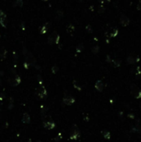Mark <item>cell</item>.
I'll use <instances>...</instances> for the list:
<instances>
[{
  "label": "cell",
  "instance_id": "obj_30",
  "mask_svg": "<svg viewBox=\"0 0 141 142\" xmlns=\"http://www.w3.org/2000/svg\"><path fill=\"white\" fill-rule=\"evenodd\" d=\"M137 9H138L139 11H141V0H140V1H139V3H138V4H137Z\"/></svg>",
  "mask_w": 141,
  "mask_h": 142
},
{
  "label": "cell",
  "instance_id": "obj_26",
  "mask_svg": "<svg viewBox=\"0 0 141 142\" xmlns=\"http://www.w3.org/2000/svg\"><path fill=\"white\" fill-rule=\"evenodd\" d=\"M73 86H74L77 89V90H79V91L81 90V86H78V85H77V82H76V81H75V82H73Z\"/></svg>",
  "mask_w": 141,
  "mask_h": 142
},
{
  "label": "cell",
  "instance_id": "obj_1",
  "mask_svg": "<svg viewBox=\"0 0 141 142\" xmlns=\"http://www.w3.org/2000/svg\"><path fill=\"white\" fill-rule=\"evenodd\" d=\"M23 53L24 55V57L26 59V62L29 65H32V66H34L36 63V59L32 56V54L30 52H28L25 47H23Z\"/></svg>",
  "mask_w": 141,
  "mask_h": 142
},
{
  "label": "cell",
  "instance_id": "obj_8",
  "mask_svg": "<svg viewBox=\"0 0 141 142\" xmlns=\"http://www.w3.org/2000/svg\"><path fill=\"white\" fill-rule=\"evenodd\" d=\"M7 16L3 11H0V23L3 28H6L7 26Z\"/></svg>",
  "mask_w": 141,
  "mask_h": 142
},
{
  "label": "cell",
  "instance_id": "obj_29",
  "mask_svg": "<svg viewBox=\"0 0 141 142\" xmlns=\"http://www.w3.org/2000/svg\"><path fill=\"white\" fill-rule=\"evenodd\" d=\"M104 11H105V8L103 7V5L100 6V8H99V13H100V14H102Z\"/></svg>",
  "mask_w": 141,
  "mask_h": 142
},
{
  "label": "cell",
  "instance_id": "obj_13",
  "mask_svg": "<svg viewBox=\"0 0 141 142\" xmlns=\"http://www.w3.org/2000/svg\"><path fill=\"white\" fill-rule=\"evenodd\" d=\"M22 121L23 122V123L25 124H28L30 123V121H31V118H30V115L27 114V113H24L23 115V117H22Z\"/></svg>",
  "mask_w": 141,
  "mask_h": 142
},
{
  "label": "cell",
  "instance_id": "obj_35",
  "mask_svg": "<svg viewBox=\"0 0 141 142\" xmlns=\"http://www.w3.org/2000/svg\"><path fill=\"white\" fill-rule=\"evenodd\" d=\"M42 1H47V0H42Z\"/></svg>",
  "mask_w": 141,
  "mask_h": 142
},
{
  "label": "cell",
  "instance_id": "obj_10",
  "mask_svg": "<svg viewBox=\"0 0 141 142\" xmlns=\"http://www.w3.org/2000/svg\"><path fill=\"white\" fill-rule=\"evenodd\" d=\"M56 125L53 121H44L43 122V127L45 129H47V130H52V129L55 127Z\"/></svg>",
  "mask_w": 141,
  "mask_h": 142
},
{
  "label": "cell",
  "instance_id": "obj_17",
  "mask_svg": "<svg viewBox=\"0 0 141 142\" xmlns=\"http://www.w3.org/2000/svg\"><path fill=\"white\" fill-rule=\"evenodd\" d=\"M101 133H102V135L105 139H107V140L110 139V133L108 131V130H103Z\"/></svg>",
  "mask_w": 141,
  "mask_h": 142
},
{
  "label": "cell",
  "instance_id": "obj_31",
  "mask_svg": "<svg viewBox=\"0 0 141 142\" xmlns=\"http://www.w3.org/2000/svg\"><path fill=\"white\" fill-rule=\"evenodd\" d=\"M106 61H107L108 62H112L111 58L110 57V56H109V55H108L107 57H106Z\"/></svg>",
  "mask_w": 141,
  "mask_h": 142
},
{
  "label": "cell",
  "instance_id": "obj_24",
  "mask_svg": "<svg viewBox=\"0 0 141 142\" xmlns=\"http://www.w3.org/2000/svg\"><path fill=\"white\" fill-rule=\"evenodd\" d=\"M74 30H75V27L73 25H70V26H68V28H67V32H68L69 33L72 32Z\"/></svg>",
  "mask_w": 141,
  "mask_h": 142
},
{
  "label": "cell",
  "instance_id": "obj_34",
  "mask_svg": "<svg viewBox=\"0 0 141 142\" xmlns=\"http://www.w3.org/2000/svg\"><path fill=\"white\" fill-rule=\"evenodd\" d=\"M105 2H108V3H109V2H110V0H105Z\"/></svg>",
  "mask_w": 141,
  "mask_h": 142
},
{
  "label": "cell",
  "instance_id": "obj_7",
  "mask_svg": "<svg viewBox=\"0 0 141 142\" xmlns=\"http://www.w3.org/2000/svg\"><path fill=\"white\" fill-rule=\"evenodd\" d=\"M62 102L65 105H67V106H71L75 102V99L73 98L71 96H65L63 97V100H62Z\"/></svg>",
  "mask_w": 141,
  "mask_h": 142
},
{
  "label": "cell",
  "instance_id": "obj_25",
  "mask_svg": "<svg viewBox=\"0 0 141 142\" xmlns=\"http://www.w3.org/2000/svg\"><path fill=\"white\" fill-rule=\"evenodd\" d=\"M58 70H59V68H58L57 66H53L52 67H51V71H52V73H54V74H56V72H57Z\"/></svg>",
  "mask_w": 141,
  "mask_h": 142
},
{
  "label": "cell",
  "instance_id": "obj_11",
  "mask_svg": "<svg viewBox=\"0 0 141 142\" xmlns=\"http://www.w3.org/2000/svg\"><path fill=\"white\" fill-rule=\"evenodd\" d=\"M140 61L139 57H134L133 56H129L127 57V63L128 64H134V63Z\"/></svg>",
  "mask_w": 141,
  "mask_h": 142
},
{
  "label": "cell",
  "instance_id": "obj_3",
  "mask_svg": "<svg viewBox=\"0 0 141 142\" xmlns=\"http://www.w3.org/2000/svg\"><path fill=\"white\" fill-rule=\"evenodd\" d=\"M60 41V36L58 35L56 32H53L51 33L47 38V43H49L50 45L52 44H58Z\"/></svg>",
  "mask_w": 141,
  "mask_h": 142
},
{
  "label": "cell",
  "instance_id": "obj_14",
  "mask_svg": "<svg viewBox=\"0 0 141 142\" xmlns=\"http://www.w3.org/2000/svg\"><path fill=\"white\" fill-rule=\"evenodd\" d=\"M50 23H46V24H44L42 26V28H41V29H40V33H42V34H45L46 32H47V30H48V28L50 27Z\"/></svg>",
  "mask_w": 141,
  "mask_h": 142
},
{
  "label": "cell",
  "instance_id": "obj_32",
  "mask_svg": "<svg viewBox=\"0 0 141 142\" xmlns=\"http://www.w3.org/2000/svg\"><path fill=\"white\" fill-rule=\"evenodd\" d=\"M99 2H100V3H101V4H103V3H106V2H105V0H99Z\"/></svg>",
  "mask_w": 141,
  "mask_h": 142
},
{
  "label": "cell",
  "instance_id": "obj_28",
  "mask_svg": "<svg viewBox=\"0 0 141 142\" xmlns=\"http://www.w3.org/2000/svg\"><path fill=\"white\" fill-rule=\"evenodd\" d=\"M61 139H62V134H61V133H59V134L57 135V136H56V138H55V141H59Z\"/></svg>",
  "mask_w": 141,
  "mask_h": 142
},
{
  "label": "cell",
  "instance_id": "obj_22",
  "mask_svg": "<svg viewBox=\"0 0 141 142\" xmlns=\"http://www.w3.org/2000/svg\"><path fill=\"white\" fill-rule=\"evenodd\" d=\"M99 50H100V47H99V46H94V47L91 48V51L94 54H96V53H98L99 52Z\"/></svg>",
  "mask_w": 141,
  "mask_h": 142
},
{
  "label": "cell",
  "instance_id": "obj_6",
  "mask_svg": "<svg viewBox=\"0 0 141 142\" xmlns=\"http://www.w3.org/2000/svg\"><path fill=\"white\" fill-rule=\"evenodd\" d=\"M81 136V132H80L79 129L77 126H73L72 129H71V131L70 134V139L71 140H77Z\"/></svg>",
  "mask_w": 141,
  "mask_h": 142
},
{
  "label": "cell",
  "instance_id": "obj_33",
  "mask_svg": "<svg viewBox=\"0 0 141 142\" xmlns=\"http://www.w3.org/2000/svg\"><path fill=\"white\" fill-rule=\"evenodd\" d=\"M22 28H23V30L25 29V27H24V23H23H23H22Z\"/></svg>",
  "mask_w": 141,
  "mask_h": 142
},
{
  "label": "cell",
  "instance_id": "obj_36",
  "mask_svg": "<svg viewBox=\"0 0 141 142\" xmlns=\"http://www.w3.org/2000/svg\"><path fill=\"white\" fill-rule=\"evenodd\" d=\"M37 142H41V141H37Z\"/></svg>",
  "mask_w": 141,
  "mask_h": 142
},
{
  "label": "cell",
  "instance_id": "obj_2",
  "mask_svg": "<svg viewBox=\"0 0 141 142\" xmlns=\"http://www.w3.org/2000/svg\"><path fill=\"white\" fill-rule=\"evenodd\" d=\"M130 93L134 98L140 99L141 98V90L134 84H131L130 86Z\"/></svg>",
  "mask_w": 141,
  "mask_h": 142
},
{
  "label": "cell",
  "instance_id": "obj_4",
  "mask_svg": "<svg viewBox=\"0 0 141 142\" xmlns=\"http://www.w3.org/2000/svg\"><path fill=\"white\" fill-rule=\"evenodd\" d=\"M8 83L12 86H17L21 83V77L18 75L11 76L8 80Z\"/></svg>",
  "mask_w": 141,
  "mask_h": 142
},
{
  "label": "cell",
  "instance_id": "obj_23",
  "mask_svg": "<svg viewBox=\"0 0 141 142\" xmlns=\"http://www.w3.org/2000/svg\"><path fill=\"white\" fill-rule=\"evenodd\" d=\"M62 17H63V12L61 10H58L57 13H56V18L60 19V18H62Z\"/></svg>",
  "mask_w": 141,
  "mask_h": 142
},
{
  "label": "cell",
  "instance_id": "obj_20",
  "mask_svg": "<svg viewBox=\"0 0 141 142\" xmlns=\"http://www.w3.org/2000/svg\"><path fill=\"white\" fill-rule=\"evenodd\" d=\"M117 35H118V29H116V28H114V29L112 30V32H110V37H112V38H115V37H116Z\"/></svg>",
  "mask_w": 141,
  "mask_h": 142
},
{
  "label": "cell",
  "instance_id": "obj_21",
  "mask_svg": "<svg viewBox=\"0 0 141 142\" xmlns=\"http://www.w3.org/2000/svg\"><path fill=\"white\" fill-rule=\"evenodd\" d=\"M83 48H84V46H83V44H79L77 47V48H76V51H77V52H82V50H83Z\"/></svg>",
  "mask_w": 141,
  "mask_h": 142
},
{
  "label": "cell",
  "instance_id": "obj_5",
  "mask_svg": "<svg viewBox=\"0 0 141 142\" xmlns=\"http://www.w3.org/2000/svg\"><path fill=\"white\" fill-rule=\"evenodd\" d=\"M36 95L38 96V97L41 98V99H43V98L46 97L47 95V90H46V88H45V86H42V85H40L36 91Z\"/></svg>",
  "mask_w": 141,
  "mask_h": 142
},
{
  "label": "cell",
  "instance_id": "obj_15",
  "mask_svg": "<svg viewBox=\"0 0 141 142\" xmlns=\"http://www.w3.org/2000/svg\"><path fill=\"white\" fill-rule=\"evenodd\" d=\"M7 50L5 49H2L0 50V60H4L6 58V56H7Z\"/></svg>",
  "mask_w": 141,
  "mask_h": 142
},
{
  "label": "cell",
  "instance_id": "obj_9",
  "mask_svg": "<svg viewBox=\"0 0 141 142\" xmlns=\"http://www.w3.org/2000/svg\"><path fill=\"white\" fill-rule=\"evenodd\" d=\"M120 23L121 25L124 26V27H127V26L129 24L130 21H129V17H126L125 15H121L120 19Z\"/></svg>",
  "mask_w": 141,
  "mask_h": 142
},
{
  "label": "cell",
  "instance_id": "obj_27",
  "mask_svg": "<svg viewBox=\"0 0 141 142\" xmlns=\"http://www.w3.org/2000/svg\"><path fill=\"white\" fill-rule=\"evenodd\" d=\"M86 31H87V32H89V33H91V32H92V28L90 25L86 26Z\"/></svg>",
  "mask_w": 141,
  "mask_h": 142
},
{
  "label": "cell",
  "instance_id": "obj_18",
  "mask_svg": "<svg viewBox=\"0 0 141 142\" xmlns=\"http://www.w3.org/2000/svg\"><path fill=\"white\" fill-rule=\"evenodd\" d=\"M111 62L113 63V65H114L115 67H119L121 64V61L119 60V59H117V60H112Z\"/></svg>",
  "mask_w": 141,
  "mask_h": 142
},
{
  "label": "cell",
  "instance_id": "obj_12",
  "mask_svg": "<svg viewBox=\"0 0 141 142\" xmlns=\"http://www.w3.org/2000/svg\"><path fill=\"white\" fill-rule=\"evenodd\" d=\"M95 87L98 91H102L104 89V84L101 81H97L95 84Z\"/></svg>",
  "mask_w": 141,
  "mask_h": 142
},
{
  "label": "cell",
  "instance_id": "obj_19",
  "mask_svg": "<svg viewBox=\"0 0 141 142\" xmlns=\"http://www.w3.org/2000/svg\"><path fill=\"white\" fill-rule=\"evenodd\" d=\"M23 0H16L15 2V6L16 7H23Z\"/></svg>",
  "mask_w": 141,
  "mask_h": 142
},
{
  "label": "cell",
  "instance_id": "obj_16",
  "mask_svg": "<svg viewBox=\"0 0 141 142\" xmlns=\"http://www.w3.org/2000/svg\"><path fill=\"white\" fill-rule=\"evenodd\" d=\"M135 129H136V131L141 132V120H138V121H136Z\"/></svg>",
  "mask_w": 141,
  "mask_h": 142
}]
</instances>
